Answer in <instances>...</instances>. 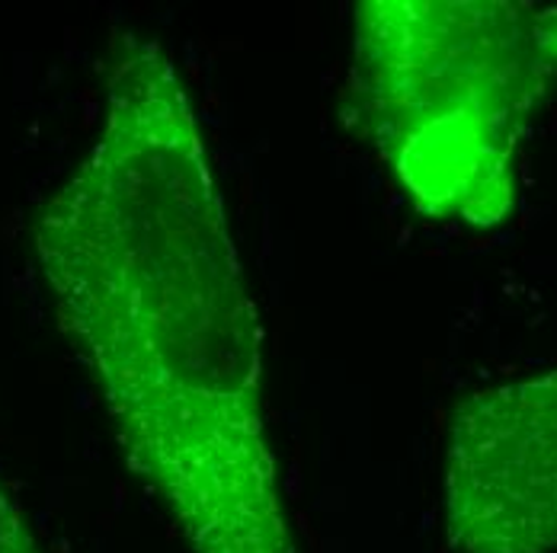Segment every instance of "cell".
Here are the masks:
<instances>
[{
  "label": "cell",
  "instance_id": "obj_3",
  "mask_svg": "<svg viewBox=\"0 0 557 553\" xmlns=\"http://www.w3.org/2000/svg\"><path fill=\"white\" fill-rule=\"evenodd\" d=\"M443 515L455 553H557V368L455 403Z\"/></svg>",
  "mask_w": 557,
  "mask_h": 553
},
{
  "label": "cell",
  "instance_id": "obj_1",
  "mask_svg": "<svg viewBox=\"0 0 557 553\" xmlns=\"http://www.w3.org/2000/svg\"><path fill=\"white\" fill-rule=\"evenodd\" d=\"M33 250L132 474L189 553H298L267 436L257 307L193 97L158 39L112 42L100 131Z\"/></svg>",
  "mask_w": 557,
  "mask_h": 553
},
{
  "label": "cell",
  "instance_id": "obj_4",
  "mask_svg": "<svg viewBox=\"0 0 557 553\" xmlns=\"http://www.w3.org/2000/svg\"><path fill=\"white\" fill-rule=\"evenodd\" d=\"M0 553H42L20 502L0 480Z\"/></svg>",
  "mask_w": 557,
  "mask_h": 553
},
{
  "label": "cell",
  "instance_id": "obj_2",
  "mask_svg": "<svg viewBox=\"0 0 557 553\" xmlns=\"http://www.w3.org/2000/svg\"><path fill=\"white\" fill-rule=\"evenodd\" d=\"M555 87L552 3H356L343 118L430 222H509L519 144Z\"/></svg>",
  "mask_w": 557,
  "mask_h": 553
}]
</instances>
